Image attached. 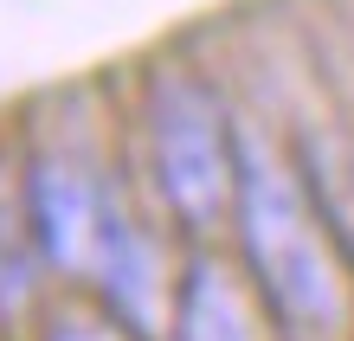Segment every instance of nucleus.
Returning a JSON list of instances; mask_svg holds the SVG:
<instances>
[{
    "instance_id": "obj_1",
    "label": "nucleus",
    "mask_w": 354,
    "mask_h": 341,
    "mask_svg": "<svg viewBox=\"0 0 354 341\" xmlns=\"http://www.w3.org/2000/svg\"><path fill=\"white\" fill-rule=\"evenodd\" d=\"M239 239L258 277L264 309L283 322L290 341H335L348 322V284L328 245L316 200L303 194L297 167L252 129H239Z\"/></svg>"
},
{
    "instance_id": "obj_2",
    "label": "nucleus",
    "mask_w": 354,
    "mask_h": 341,
    "mask_svg": "<svg viewBox=\"0 0 354 341\" xmlns=\"http://www.w3.org/2000/svg\"><path fill=\"white\" fill-rule=\"evenodd\" d=\"M155 187L187 232H213L239 206V129L225 122L213 84L194 71H155L149 84Z\"/></svg>"
},
{
    "instance_id": "obj_3",
    "label": "nucleus",
    "mask_w": 354,
    "mask_h": 341,
    "mask_svg": "<svg viewBox=\"0 0 354 341\" xmlns=\"http://www.w3.org/2000/svg\"><path fill=\"white\" fill-rule=\"evenodd\" d=\"M110 206L116 200L71 155H39L26 167V212H32L39 258H52L71 277L97 270V245H103V225H110Z\"/></svg>"
},
{
    "instance_id": "obj_4",
    "label": "nucleus",
    "mask_w": 354,
    "mask_h": 341,
    "mask_svg": "<svg viewBox=\"0 0 354 341\" xmlns=\"http://www.w3.org/2000/svg\"><path fill=\"white\" fill-rule=\"evenodd\" d=\"M97 284L110 296L116 322L136 329V335H155V315H161V270H155V251L149 239L110 206V225H103V245H97Z\"/></svg>"
},
{
    "instance_id": "obj_5",
    "label": "nucleus",
    "mask_w": 354,
    "mask_h": 341,
    "mask_svg": "<svg viewBox=\"0 0 354 341\" xmlns=\"http://www.w3.org/2000/svg\"><path fill=\"white\" fill-rule=\"evenodd\" d=\"M174 341H258L252 303L219 258H194L174 290Z\"/></svg>"
},
{
    "instance_id": "obj_6",
    "label": "nucleus",
    "mask_w": 354,
    "mask_h": 341,
    "mask_svg": "<svg viewBox=\"0 0 354 341\" xmlns=\"http://www.w3.org/2000/svg\"><path fill=\"white\" fill-rule=\"evenodd\" d=\"M26 251H39L32 239V212H26V181L13 187V174H0V309L26 303Z\"/></svg>"
},
{
    "instance_id": "obj_7",
    "label": "nucleus",
    "mask_w": 354,
    "mask_h": 341,
    "mask_svg": "<svg viewBox=\"0 0 354 341\" xmlns=\"http://www.w3.org/2000/svg\"><path fill=\"white\" fill-rule=\"evenodd\" d=\"M52 341H136V329H110V322H65V329H58Z\"/></svg>"
}]
</instances>
